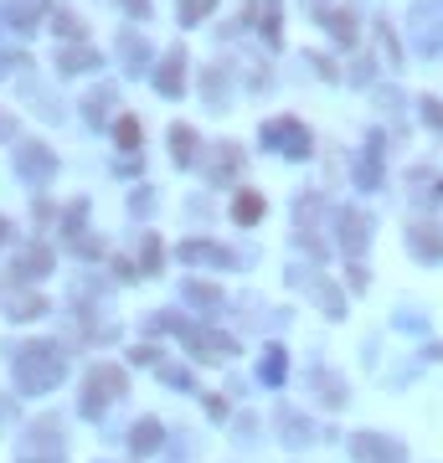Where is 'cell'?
I'll return each instance as SVG.
<instances>
[{
  "label": "cell",
  "instance_id": "obj_1",
  "mask_svg": "<svg viewBox=\"0 0 443 463\" xmlns=\"http://www.w3.org/2000/svg\"><path fill=\"white\" fill-rule=\"evenodd\" d=\"M62 370H68V361H62V350L57 345H42V340H36V345H21L16 350V386L21 391H52L62 381Z\"/></svg>",
  "mask_w": 443,
  "mask_h": 463
},
{
  "label": "cell",
  "instance_id": "obj_2",
  "mask_svg": "<svg viewBox=\"0 0 443 463\" xmlns=\"http://www.w3.org/2000/svg\"><path fill=\"white\" fill-rule=\"evenodd\" d=\"M57 458H62V427L52 417H42L16 448V463H57Z\"/></svg>",
  "mask_w": 443,
  "mask_h": 463
},
{
  "label": "cell",
  "instance_id": "obj_3",
  "mask_svg": "<svg viewBox=\"0 0 443 463\" xmlns=\"http://www.w3.org/2000/svg\"><path fill=\"white\" fill-rule=\"evenodd\" d=\"M114 396H124V370H119V366H98L93 376H88V402H83V412L98 417Z\"/></svg>",
  "mask_w": 443,
  "mask_h": 463
},
{
  "label": "cell",
  "instance_id": "obj_4",
  "mask_svg": "<svg viewBox=\"0 0 443 463\" xmlns=\"http://www.w3.org/2000/svg\"><path fill=\"white\" fill-rule=\"evenodd\" d=\"M180 335H186V345L201 355V361H227L232 355V340L227 335H212V329H191V324H176Z\"/></svg>",
  "mask_w": 443,
  "mask_h": 463
},
{
  "label": "cell",
  "instance_id": "obj_5",
  "mask_svg": "<svg viewBox=\"0 0 443 463\" xmlns=\"http://www.w3.org/2000/svg\"><path fill=\"white\" fill-rule=\"evenodd\" d=\"M180 258H191V262H217V268H227V262H232L227 247H206V242H186V247H180Z\"/></svg>",
  "mask_w": 443,
  "mask_h": 463
},
{
  "label": "cell",
  "instance_id": "obj_6",
  "mask_svg": "<svg viewBox=\"0 0 443 463\" xmlns=\"http://www.w3.org/2000/svg\"><path fill=\"white\" fill-rule=\"evenodd\" d=\"M180 68H186V62H180V52H171V57H165V68H160V77H155L165 98H176V93H180Z\"/></svg>",
  "mask_w": 443,
  "mask_h": 463
},
{
  "label": "cell",
  "instance_id": "obj_7",
  "mask_svg": "<svg viewBox=\"0 0 443 463\" xmlns=\"http://www.w3.org/2000/svg\"><path fill=\"white\" fill-rule=\"evenodd\" d=\"M42 10H47V0H10V21H16L21 31H31Z\"/></svg>",
  "mask_w": 443,
  "mask_h": 463
},
{
  "label": "cell",
  "instance_id": "obj_8",
  "mask_svg": "<svg viewBox=\"0 0 443 463\" xmlns=\"http://www.w3.org/2000/svg\"><path fill=\"white\" fill-rule=\"evenodd\" d=\"M129 448H134V453H155V448H160V427H155V422H134Z\"/></svg>",
  "mask_w": 443,
  "mask_h": 463
},
{
  "label": "cell",
  "instance_id": "obj_9",
  "mask_svg": "<svg viewBox=\"0 0 443 463\" xmlns=\"http://www.w3.org/2000/svg\"><path fill=\"white\" fill-rule=\"evenodd\" d=\"M356 453L371 458V463H402V448H376L371 438H356Z\"/></svg>",
  "mask_w": 443,
  "mask_h": 463
},
{
  "label": "cell",
  "instance_id": "obj_10",
  "mask_svg": "<svg viewBox=\"0 0 443 463\" xmlns=\"http://www.w3.org/2000/svg\"><path fill=\"white\" fill-rule=\"evenodd\" d=\"M232 217H238L242 227H247V221H258V217H263V196L242 191V196H238V206H232Z\"/></svg>",
  "mask_w": 443,
  "mask_h": 463
},
{
  "label": "cell",
  "instance_id": "obj_11",
  "mask_svg": "<svg viewBox=\"0 0 443 463\" xmlns=\"http://www.w3.org/2000/svg\"><path fill=\"white\" fill-rule=\"evenodd\" d=\"M212 6H217V0H180V21H201Z\"/></svg>",
  "mask_w": 443,
  "mask_h": 463
},
{
  "label": "cell",
  "instance_id": "obj_12",
  "mask_svg": "<svg viewBox=\"0 0 443 463\" xmlns=\"http://www.w3.org/2000/svg\"><path fill=\"white\" fill-rule=\"evenodd\" d=\"M330 31H335V36H345V42L356 36V21H350V10H335V16H330Z\"/></svg>",
  "mask_w": 443,
  "mask_h": 463
},
{
  "label": "cell",
  "instance_id": "obj_13",
  "mask_svg": "<svg viewBox=\"0 0 443 463\" xmlns=\"http://www.w3.org/2000/svg\"><path fill=\"white\" fill-rule=\"evenodd\" d=\"M171 144H176V160H191V144H196V134H191V129H176Z\"/></svg>",
  "mask_w": 443,
  "mask_h": 463
},
{
  "label": "cell",
  "instance_id": "obj_14",
  "mask_svg": "<svg viewBox=\"0 0 443 463\" xmlns=\"http://www.w3.org/2000/svg\"><path fill=\"white\" fill-rule=\"evenodd\" d=\"M119 144H124V150H134V144H139V124H134V118H124V124H119Z\"/></svg>",
  "mask_w": 443,
  "mask_h": 463
},
{
  "label": "cell",
  "instance_id": "obj_15",
  "mask_svg": "<svg viewBox=\"0 0 443 463\" xmlns=\"http://www.w3.org/2000/svg\"><path fill=\"white\" fill-rule=\"evenodd\" d=\"M268 381H283V350H268V366H263Z\"/></svg>",
  "mask_w": 443,
  "mask_h": 463
},
{
  "label": "cell",
  "instance_id": "obj_16",
  "mask_svg": "<svg viewBox=\"0 0 443 463\" xmlns=\"http://www.w3.org/2000/svg\"><path fill=\"white\" fill-rule=\"evenodd\" d=\"M21 165H26V170H31V175H42V170H47V155H36V150H26V155H21Z\"/></svg>",
  "mask_w": 443,
  "mask_h": 463
}]
</instances>
